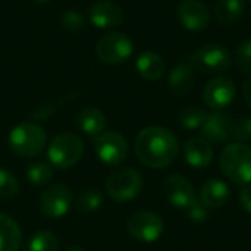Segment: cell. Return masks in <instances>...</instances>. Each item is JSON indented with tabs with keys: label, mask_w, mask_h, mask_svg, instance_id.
<instances>
[{
	"label": "cell",
	"mask_w": 251,
	"mask_h": 251,
	"mask_svg": "<svg viewBox=\"0 0 251 251\" xmlns=\"http://www.w3.org/2000/svg\"><path fill=\"white\" fill-rule=\"evenodd\" d=\"M34 3H38V4H43V3H47V1H50V0H32Z\"/></svg>",
	"instance_id": "cell-36"
},
{
	"label": "cell",
	"mask_w": 251,
	"mask_h": 251,
	"mask_svg": "<svg viewBox=\"0 0 251 251\" xmlns=\"http://www.w3.org/2000/svg\"><path fill=\"white\" fill-rule=\"evenodd\" d=\"M24 251H59V241L53 232L41 229L31 235Z\"/></svg>",
	"instance_id": "cell-23"
},
{
	"label": "cell",
	"mask_w": 251,
	"mask_h": 251,
	"mask_svg": "<svg viewBox=\"0 0 251 251\" xmlns=\"http://www.w3.org/2000/svg\"><path fill=\"white\" fill-rule=\"evenodd\" d=\"M22 246L19 224L9 215L0 212V251H18Z\"/></svg>",
	"instance_id": "cell-18"
},
{
	"label": "cell",
	"mask_w": 251,
	"mask_h": 251,
	"mask_svg": "<svg viewBox=\"0 0 251 251\" xmlns=\"http://www.w3.org/2000/svg\"><path fill=\"white\" fill-rule=\"evenodd\" d=\"M75 96H76V93L69 94V96H66V97H62V99H59V100H56V101L44 103V104H41L40 107H37V109L31 113V118H34V119H47V118H50L53 113H56L60 107H63L68 101H72Z\"/></svg>",
	"instance_id": "cell-28"
},
{
	"label": "cell",
	"mask_w": 251,
	"mask_h": 251,
	"mask_svg": "<svg viewBox=\"0 0 251 251\" xmlns=\"http://www.w3.org/2000/svg\"><path fill=\"white\" fill-rule=\"evenodd\" d=\"M237 96V87L232 79L226 76H218L210 79L203 91V99L206 104L219 112L228 107Z\"/></svg>",
	"instance_id": "cell-12"
},
{
	"label": "cell",
	"mask_w": 251,
	"mask_h": 251,
	"mask_svg": "<svg viewBox=\"0 0 251 251\" xmlns=\"http://www.w3.org/2000/svg\"><path fill=\"white\" fill-rule=\"evenodd\" d=\"M185 160L194 168H206L213 160V147L206 138H190L184 146Z\"/></svg>",
	"instance_id": "cell-16"
},
{
	"label": "cell",
	"mask_w": 251,
	"mask_h": 251,
	"mask_svg": "<svg viewBox=\"0 0 251 251\" xmlns=\"http://www.w3.org/2000/svg\"><path fill=\"white\" fill-rule=\"evenodd\" d=\"M243 93H244V99H246L249 107L251 109V78L246 79V82L243 85Z\"/></svg>",
	"instance_id": "cell-34"
},
{
	"label": "cell",
	"mask_w": 251,
	"mask_h": 251,
	"mask_svg": "<svg viewBox=\"0 0 251 251\" xmlns=\"http://www.w3.org/2000/svg\"><path fill=\"white\" fill-rule=\"evenodd\" d=\"M72 206V191L63 184H53L40 197V212L49 219L63 218Z\"/></svg>",
	"instance_id": "cell-10"
},
{
	"label": "cell",
	"mask_w": 251,
	"mask_h": 251,
	"mask_svg": "<svg viewBox=\"0 0 251 251\" xmlns=\"http://www.w3.org/2000/svg\"><path fill=\"white\" fill-rule=\"evenodd\" d=\"M46 146L47 134L44 128L35 122H21L9 132V147L21 157H35L44 151Z\"/></svg>",
	"instance_id": "cell-2"
},
{
	"label": "cell",
	"mask_w": 251,
	"mask_h": 251,
	"mask_svg": "<svg viewBox=\"0 0 251 251\" xmlns=\"http://www.w3.org/2000/svg\"><path fill=\"white\" fill-rule=\"evenodd\" d=\"M250 1H251V0H250Z\"/></svg>",
	"instance_id": "cell-37"
},
{
	"label": "cell",
	"mask_w": 251,
	"mask_h": 251,
	"mask_svg": "<svg viewBox=\"0 0 251 251\" xmlns=\"http://www.w3.org/2000/svg\"><path fill=\"white\" fill-rule=\"evenodd\" d=\"M176 12L179 22L190 31H201L210 24V10L201 0H182Z\"/></svg>",
	"instance_id": "cell-13"
},
{
	"label": "cell",
	"mask_w": 251,
	"mask_h": 251,
	"mask_svg": "<svg viewBox=\"0 0 251 251\" xmlns=\"http://www.w3.org/2000/svg\"><path fill=\"white\" fill-rule=\"evenodd\" d=\"M143 175L134 168L113 171L106 179V194L115 201H129L143 190Z\"/></svg>",
	"instance_id": "cell-5"
},
{
	"label": "cell",
	"mask_w": 251,
	"mask_h": 251,
	"mask_svg": "<svg viewBox=\"0 0 251 251\" xmlns=\"http://www.w3.org/2000/svg\"><path fill=\"white\" fill-rule=\"evenodd\" d=\"M66 251H84L81 247H71V249H68Z\"/></svg>",
	"instance_id": "cell-35"
},
{
	"label": "cell",
	"mask_w": 251,
	"mask_h": 251,
	"mask_svg": "<svg viewBox=\"0 0 251 251\" xmlns=\"http://www.w3.org/2000/svg\"><path fill=\"white\" fill-rule=\"evenodd\" d=\"M229 197H231L229 187L222 179H216V178L206 181L200 191V201L207 209H218L225 206Z\"/></svg>",
	"instance_id": "cell-17"
},
{
	"label": "cell",
	"mask_w": 251,
	"mask_h": 251,
	"mask_svg": "<svg viewBox=\"0 0 251 251\" xmlns=\"http://www.w3.org/2000/svg\"><path fill=\"white\" fill-rule=\"evenodd\" d=\"M135 153L143 165L162 169L176 160L179 143L169 129L163 126H147L135 138Z\"/></svg>",
	"instance_id": "cell-1"
},
{
	"label": "cell",
	"mask_w": 251,
	"mask_h": 251,
	"mask_svg": "<svg viewBox=\"0 0 251 251\" xmlns=\"http://www.w3.org/2000/svg\"><path fill=\"white\" fill-rule=\"evenodd\" d=\"M88 19L90 22L101 29L119 26L124 19V10L119 4L110 0H97L88 7Z\"/></svg>",
	"instance_id": "cell-14"
},
{
	"label": "cell",
	"mask_w": 251,
	"mask_h": 251,
	"mask_svg": "<svg viewBox=\"0 0 251 251\" xmlns=\"http://www.w3.org/2000/svg\"><path fill=\"white\" fill-rule=\"evenodd\" d=\"M103 200H104V196L100 190L90 188L78 194L75 206L79 213H91L100 209V206L103 204Z\"/></svg>",
	"instance_id": "cell-24"
},
{
	"label": "cell",
	"mask_w": 251,
	"mask_h": 251,
	"mask_svg": "<svg viewBox=\"0 0 251 251\" xmlns=\"http://www.w3.org/2000/svg\"><path fill=\"white\" fill-rule=\"evenodd\" d=\"M19 193V181L18 178L6 171L4 168H0V200H10Z\"/></svg>",
	"instance_id": "cell-27"
},
{
	"label": "cell",
	"mask_w": 251,
	"mask_h": 251,
	"mask_svg": "<svg viewBox=\"0 0 251 251\" xmlns=\"http://www.w3.org/2000/svg\"><path fill=\"white\" fill-rule=\"evenodd\" d=\"M51 178H53V168L43 162L32 163L26 171V179L34 187L47 185L51 181Z\"/></svg>",
	"instance_id": "cell-26"
},
{
	"label": "cell",
	"mask_w": 251,
	"mask_h": 251,
	"mask_svg": "<svg viewBox=\"0 0 251 251\" xmlns=\"http://www.w3.org/2000/svg\"><path fill=\"white\" fill-rule=\"evenodd\" d=\"M222 174L234 184L251 182V147L243 143H232L224 149L219 157Z\"/></svg>",
	"instance_id": "cell-3"
},
{
	"label": "cell",
	"mask_w": 251,
	"mask_h": 251,
	"mask_svg": "<svg viewBox=\"0 0 251 251\" xmlns=\"http://www.w3.org/2000/svg\"><path fill=\"white\" fill-rule=\"evenodd\" d=\"M93 144L99 160L107 166H118L128 156V143L116 131H103L94 137Z\"/></svg>",
	"instance_id": "cell-7"
},
{
	"label": "cell",
	"mask_w": 251,
	"mask_h": 251,
	"mask_svg": "<svg viewBox=\"0 0 251 251\" xmlns=\"http://www.w3.org/2000/svg\"><path fill=\"white\" fill-rule=\"evenodd\" d=\"M187 212H188L190 219L194 221V222H203V221H206L207 216H209L207 207H206L201 201H199V200H197L190 209H187Z\"/></svg>",
	"instance_id": "cell-32"
},
{
	"label": "cell",
	"mask_w": 251,
	"mask_h": 251,
	"mask_svg": "<svg viewBox=\"0 0 251 251\" xmlns=\"http://www.w3.org/2000/svg\"><path fill=\"white\" fill-rule=\"evenodd\" d=\"M231 138L237 143L251 140V118H241L232 122Z\"/></svg>",
	"instance_id": "cell-30"
},
{
	"label": "cell",
	"mask_w": 251,
	"mask_h": 251,
	"mask_svg": "<svg viewBox=\"0 0 251 251\" xmlns=\"http://www.w3.org/2000/svg\"><path fill=\"white\" fill-rule=\"evenodd\" d=\"M163 191L166 200L176 209L187 210L197 201V196L193 184L185 176L178 174L169 175L166 178L163 184Z\"/></svg>",
	"instance_id": "cell-11"
},
{
	"label": "cell",
	"mask_w": 251,
	"mask_h": 251,
	"mask_svg": "<svg viewBox=\"0 0 251 251\" xmlns=\"http://www.w3.org/2000/svg\"><path fill=\"white\" fill-rule=\"evenodd\" d=\"M207 112L201 107L197 106H188L184 107L179 112V124L182 128L185 129H199L204 125L206 119H207Z\"/></svg>",
	"instance_id": "cell-25"
},
{
	"label": "cell",
	"mask_w": 251,
	"mask_h": 251,
	"mask_svg": "<svg viewBox=\"0 0 251 251\" xmlns=\"http://www.w3.org/2000/svg\"><path fill=\"white\" fill-rule=\"evenodd\" d=\"M76 125L84 134L91 135V137H97L106 128V116L100 109L90 106V107L82 109L78 113Z\"/></svg>",
	"instance_id": "cell-21"
},
{
	"label": "cell",
	"mask_w": 251,
	"mask_h": 251,
	"mask_svg": "<svg viewBox=\"0 0 251 251\" xmlns=\"http://www.w3.org/2000/svg\"><path fill=\"white\" fill-rule=\"evenodd\" d=\"M232 118L224 112H213L207 116L201 132L209 143H225L231 138Z\"/></svg>",
	"instance_id": "cell-15"
},
{
	"label": "cell",
	"mask_w": 251,
	"mask_h": 251,
	"mask_svg": "<svg viewBox=\"0 0 251 251\" xmlns=\"http://www.w3.org/2000/svg\"><path fill=\"white\" fill-rule=\"evenodd\" d=\"M196 82L193 65L178 63L172 68L168 76V85L176 96H185Z\"/></svg>",
	"instance_id": "cell-19"
},
{
	"label": "cell",
	"mask_w": 251,
	"mask_h": 251,
	"mask_svg": "<svg viewBox=\"0 0 251 251\" xmlns=\"http://www.w3.org/2000/svg\"><path fill=\"white\" fill-rule=\"evenodd\" d=\"M240 201L243 204V207L251 213V184L247 185L241 193H240Z\"/></svg>",
	"instance_id": "cell-33"
},
{
	"label": "cell",
	"mask_w": 251,
	"mask_h": 251,
	"mask_svg": "<svg viewBox=\"0 0 251 251\" xmlns=\"http://www.w3.org/2000/svg\"><path fill=\"white\" fill-rule=\"evenodd\" d=\"M60 25L71 32H78L84 28L85 25V18L84 15L76 10V9H68L62 13L60 16Z\"/></svg>",
	"instance_id": "cell-29"
},
{
	"label": "cell",
	"mask_w": 251,
	"mask_h": 251,
	"mask_svg": "<svg viewBox=\"0 0 251 251\" xmlns=\"http://www.w3.org/2000/svg\"><path fill=\"white\" fill-rule=\"evenodd\" d=\"M132 41L124 32L106 34L96 44V56L106 65H119L128 60L132 54Z\"/></svg>",
	"instance_id": "cell-6"
},
{
	"label": "cell",
	"mask_w": 251,
	"mask_h": 251,
	"mask_svg": "<svg viewBox=\"0 0 251 251\" xmlns=\"http://www.w3.org/2000/svg\"><path fill=\"white\" fill-rule=\"evenodd\" d=\"M137 72L147 81H156L165 75L166 63L160 54L154 51H144L137 57Z\"/></svg>",
	"instance_id": "cell-20"
},
{
	"label": "cell",
	"mask_w": 251,
	"mask_h": 251,
	"mask_svg": "<svg viewBox=\"0 0 251 251\" xmlns=\"http://www.w3.org/2000/svg\"><path fill=\"white\" fill-rule=\"evenodd\" d=\"M237 65L241 74H251V38L240 44L237 50Z\"/></svg>",
	"instance_id": "cell-31"
},
{
	"label": "cell",
	"mask_w": 251,
	"mask_h": 251,
	"mask_svg": "<svg viewBox=\"0 0 251 251\" xmlns=\"http://www.w3.org/2000/svg\"><path fill=\"white\" fill-rule=\"evenodd\" d=\"M244 9L243 0H219L215 6V16L219 24L232 25L243 16Z\"/></svg>",
	"instance_id": "cell-22"
},
{
	"label": "cell",
	"mask_w": 251,
	"mask_h": 251,
	"mask_svg": "<svg viewBox=\"0 0 251 251\" xmlns=\"http://www.w3.org/2000/svg\"><path fill=\"white\" fill-rule=\"evenodd\" d=\"M84 154V141L79 135L63 132L56 135L47 149L50 163L57 169H69L76 165Z\"/></svg>",
	"instance_id": "cell-4"
},
{
	"label": "cell",
	"mask_w": 251,
	"mask_h": 251,
	"mask_svg": "<svg viewBox=\"0 0 251 251\" xmlns=\"http://www.w3.org/2000/svg\"><path fill=\"white\" fill-rule=\"evenodd\" d=\"M193 66L207 74H224L231 66L229 50L216 43H209L201 46L193 56Z\"/></svg>",
	"instance_id": "cell-8"
},
{
	"label": "cell",
	"mask_w": 251,
	"mask_h": 251,
	"mask_svg": "<svg viewBox=\"0 0 251 251\" xmlns=\"http://www.w3.org/2000/svg\"><path fill=\"white\" fill-rule=\"evenodd\" d=\"M126 228L134 240L141 243H154L163 232V221L154 212L140 210L129 216Z\"/></svg>",
	"instance_id": "cell-9"
}]
</instances>
